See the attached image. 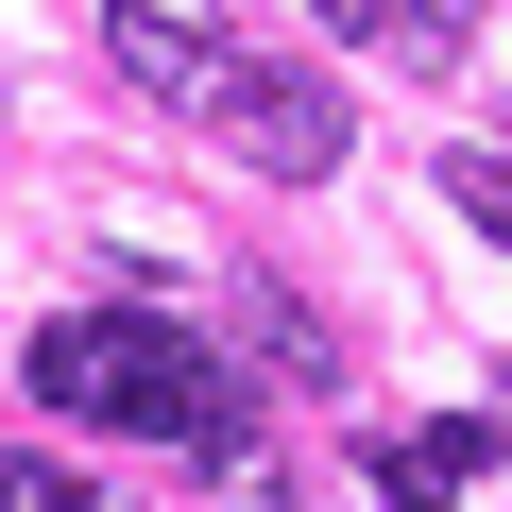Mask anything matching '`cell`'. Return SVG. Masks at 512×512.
<instances>
[{"instance_id":"obj_1","label":"cell","mask_w":512,"mask_h":512,"mask_svg":"<svg viewBox=\"0 0 512 512\" xmlns=\"http://www.w3.org/2000/svg\"><path fill=\"white\" fill-rule=\"evenodd\" d=\"M18 376H35V410H69V427H137V444H171V461H239V444H256L239 359L188 342V325H154V308H69V325H35Z\"/></svg>"},{"instance_id":"obj_2","label":"cell","mask_w":512,"mask_h":512,"mask_svg":"<svg viewBox=\"0 0 512 512\" xmlns=\"http://www.w3.org/2000/svg\"><path fill=\"white\" fill-rule=\"evenodd\" d=\"M222 154L239 171H274V188H308V171H342V86H308V69H222Z\"/></svg>"},{"instance_id":"obj_3","label":"cell","mask_w":512,"mask_h":512,"mask_svg":"<svg viewBox=\"0 0 512 512\" xmlns=\"http://www.w3.org/2000/svg\"><path fill=\"white\" fill-rule=\"evenodd\" d=\"M103 52L154 86V103H222V18H205V0H103Z\"/></svg>"},{"instance_id":"obj_4","label":"cell","mask_w":512,"mask_h":512,"mask_svg":"<svg viewBox=\"0 0 512 512\" xmlns=\"http://www.w3.org/2000/svg\"><path fill=\"white\" fill-rule=\"evenodd\" d=\"M359 461H376V495H393V512H444V495L495 461V410H444V427H376Z\"/></svg>"},{"instance_id":"obj_5","label":"cell","mask_w":512,"mask_h":512,"mask_svg":"<svg viewBox=\"0 0 512 512\" xmlns=\"http://www.w3.org/2000/svg\"><path fill=\"white\" fill-rule=\"evenodd\" d=\"M239 376H308V393H325V325H308L291 291H239Z\"/></svg>"},{"instance_id":"obj_6","label":"cell","mask_w":512,"mask_h":512,"mask_svg":"<svg viewBox=\"0 0 512 512\" xmlns=\"http://www.w3.org/2000/svg\"><path fill=\"white\" fill-rule=\"evenodd\" d=\"M444 205H461V222L512 256V154H495V137H461V154H444Z\"/></svg>"},{"instance_id":"obj_7","label":"cell","mask_w":512,"mask_h":512,"mask_svg":"<svg viewBox=\"0 0 512 512\" xmlns=\"http://www.w3.org/2000/svg\"><path fill=\"white\" fill-rule=\"evenodd\" d=\"M393 52H410V69H461V52H478V0H393Z\"/></svg>"},{"instance_id":"obj_8","label":"cell","mask_w":512,"mask_h":512,"mask_svg":"<svg viewBox=\"0 0 512 512\" xmlns=\"http://www.w3.org/2000/svg\"><path fill=\"white\" fill-rule=\"evenodd\" d=\"M205 478H222V512H291V478L256 461V444H239V461H205Z\"/></svg>"},{"instance_id":"obj_9","label":"cell","mask_w":512,"mask_h":512,"mask_svg":"<svg viewBox=\"0 0 512 512\" xmlns=\"http://www.w3.org/2000/svg\"><path fill=\"white\" fill-rule=\"evenodd\" d=\"M308 18H342V35H393V0H308Z\"/></svg>"},{"instance_id":"obj_10","label":"cell","mask_w":512,"mask_h":512,"mask_svg":"<svg viewBox=\"0 0 512 512\" xmlns=\"http://www.w3.org/2000/svg\"><path fill=\"white\" fill-rule=\"evenodd\" d=\"M495 154H512V137H495Z\"/></svg>"}]
</instances>
